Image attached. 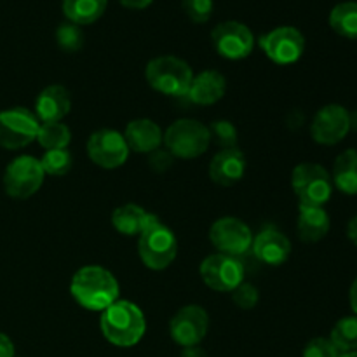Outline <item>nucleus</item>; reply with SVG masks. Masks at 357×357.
I'll list each match as a JSON object with an SVG mask.
<instances>
[{
	"label": "nucleus",
	"instance_id": "1",
	"mask_svg": "<svg viewBox=\"0 0 357 357\" xmlns=\"http://www.w3.org/2000/svg\"><path fill=\"white\" fill-rule=\"evenodd\" d=\"M70 293L82 309L103 312L119 300V282L107 268L100 265H86L73 274Z\"/></svg>",
	"mask_w": 357,
	"mask_h": 357
},
{
	"label": "nucleus",
	"instance_id": "2",
	"mask_svg": "<svg viewBox=\"0 0 357 357\" xmlns=\"http://www.w3.org/2000/svg\"><path fill=\"white\" fill-rule=\"evenodd\" d=\"M100 330L108 344L122 349L135 347L146 331L145 314L135 302L119 298L101 312Z\"/></svg>",
	"mask_w": 357,
	"mask_h": 357
},
{
	"label": "nucleus",
	"instance_id": "3",
	"mask_svg": "<svg viewBox=\"0 0 357 357\" xmlns=\"http://www.w3.org/2000/svg\"><path fill=\"white\" fill-rule=\"evenodd\" d=\"M138 255L143 265L150 271H164L176 258V236L157 215H152L146 229L138 236Z\"/></svg>",
	"mask_w": 357,
	"mask_h": 357
},
{
	"label": "nucleus",
	"instance_id": "4",
	"mask_svg": "<svg viewBox=\"0 0 357 357\" xmlns=\"http://www.w3.org/2000/svg\"><path fill=\"white\" fill-rule=\"evenodd\" d=\"M145 79L152 89L166 96H187L194 72L190 65L176 56H159L150 59L145 68Z\"/></svg>",
	"mask_w": 357,
	"mask_h": 357
},
{
	"label": "nucleus",
	"instance_id": "5",
	"mask_svg": "<svg viewBox=\"0 0 357 357\" xmlns=\"http://www.w3.org/2000/svg\"><path fill=\"white\" fill-rule=\"evenodd\" d=\"M162 143L173 157L197 159L208 150L211 143V132L209 128L195 119H180L166 129Z\"/></svg>",
	"mask_w": 357,
	"mask_h": 357
},
{
	"label": "nucleus",
	"instance_id": "6",
	"mask_svg": "<svg viewBox=\"0 0 357 357\" xmlns=\"http://www.w3.org/2000/svg\"><path fill=\"white\" fill-rule=\"evenodd\" d=\"M291 187L303 206H324L333 194L330 173L314 162H302L293 169Z\"/></svg>",
	"mask_w": 357,
	"mask_h": 357
},
{
	"label": "nucleus",
	"instance_id": "7",
	"mask_svg": "<svg viewBox=\"0 0 357 357\" xmlns=\"http://www.w3.org/2000/svg\"><path fill=\"white\" fill-rule=\"evenodd\" d=\"M44 178L45 173L40 160L31 155H20L6 167L3 188L9 197L23 201L40 190Z\"/></svg>",
	"mask_w": 357,
	"mask_h": 357
},
{
	"label": "nucleus",
	"instance_id": "8",
	"mask_svg": "<svg viewBox=\"0 0 357 357\" xmlns=\"http://www.w3.org/2000/svg\"><path fill=\"white\" fill-rule=\"evenodd\" d=\"M202 282L218 293H232L244 281V265L239 257L215 253L202 260L199 267Z\"/></svg>",
	"mask_w": 357,
	"mask_h": 357
},
{
	"label": "nucleus",
	"instance_id": "9",
	"mask_svg": "<svg viewBox=\"0 0 357 357\" xmlns=\"http://www.w3.org/2000/svg\"><path fill=\"white\" fill-rule=\"evenodd\" d=\"M38 119L26 108H9L0 112V146L20 150L37 139Z\"/></svg>",
	"mask_w": 357,
	"mask_h": 357
},
{
	"label": "nucleus",
	"instance_id": "10",
	"mask_svg": "<svg viewBox=\"0 0 357 357\" xmlns=\"http://www.w3.org/2000/svg\"><path fill=\"white\" fill-rule=\"evenodd\" d=\"M129 146L124 135L115 129L94 131L87 139V155L103 169H117L124 166L129 157Z\"/></svg>",
	"mask_w": 357,
	"mask_h": 357
},
{
	"label": "nucleus",
	"instance_id": "11",
	"mask_svg": "<svg viewBox=\"0 0 357 357\" xmlns=\"http://www.w3.org/2000/svg\"><path fill=\"white\" fill-rule=\"evenodd\" d=\"M209 330V314L201 305H185L171 317L169 335L180 347H195L206 338Z\"/></svg>",
	"mask_w": 357,
	"mask_h": 357
},
{
	"label": "nucleus",
	"instance_id": "12",
	"mask_svg": "<svg viewBox=\"0 0 357 357\" xmlns=\"http://www.w3.org/2000/svg\"><path fill=\"white\" fill-rule=\"evenodd\" d=\"M209 241L218 250V253L241 257L253 244V234L243 220L223 216L216 220L209 229Z\"/></svg>",
	"mask_w": 357,
	"mask_h": 357
},
{
	"label": "nucleus",
	"instance_id": "13",
	"mask_svg": "<svg viewBox=\"0 0 357 357\" xmlns=\"http://www.w3.org/2000/svg\"><path fill=\"white\" fill-rule=\"evenodd\" d=\"M260 47L278 65H291L302 58L305 38L302 31L293 26H279L260 37Z\"/></svg>",
	"mask_w": 357,
	"mask_h": 357
},
{
	"label": "nucleus",
	"instance_id": "14",
	"mask_svg": "<svg viewBox=\"0 0 357 357\" xmlns=\"http://www.w3.org/2000/svg\"><path fill=\"white\" fill-rule=\"evenodd\" d=\"M216 52L227 59H244L251 54L255 37L246 24L239 21H223L216 24L211 33Z\"/></svg>",
	"mask_w": 357,
	"mask_h": 357
},
{
	"label": "nucleus",
	"instance_id": "15",
	"mask_svg": "<svg viewBox=\"0 0 357 357\" xmlns=\"http://www.w3.org/2000/svg\"><path fill=\"white\" fill-rule=\"evenodd\" d=\"M351 131V114L342 105H326L310 124V135L319 145H337Z\"/></svg>",
	"mask_w": 357,
	"mask_h": 357
},
{
	"label": "nucleus",
	"instance_id": "16",
	"mask_svg": "<svg viewBox=\"0 0 357 357\" xmlns=\"http://www.w3.org/2000/svg\"><path fill=\"white\" fill-rule=\"evenodd\" d=\"M251 246H253L255 257L261 264L271 265V267H279V265L286 264L291 255V243L275 227H265L264 230H260Z\"/></svg>",
	"mask_w": 357,
	"mask_h": 357
},
{
	"label": "nucleus",
	"instance_id": "17",
	"mask_svg": "<svg viewBox=\"0 0 357 357\" xmlns=\"http://www.w3.org/2000/svg\"><path fill=\"white\" fill-rule=\"evenodd\" d=\"M246 157L237 146L222 149L209 162V178L220 187H232L246 174Z\"/></svg>",
	"mask_w": 357,
	"mask_h": 357
},
{
	"label": "nucleus",
	"instance_id": "18",
	"mask_svg": "<svg viewBox=\"0 0 357 357\" xmlns=\"http://www.w3.org/2000/svg\"><path fill=\"white\" fill-rule=\"evenodd\" d=\"M72 108V98L66 87L52 84L40 91L35 101V115L40 122H61Z\"/></svg>",
	"mask_w": 357,
	"mask_h": 357
},
{
	"label": "nucleus",
	"instance_id": "19",
	"mask_svg": "<svg viewBox=\"0 0 357 357\" xmlns=\"http://www.w3.org/2000/svg\"><path fill=\"white\" fill-rule=\"evenodd\" d=\"M124 138L129 150L138 153H152L153 150L160 149L164 142L162 129L150 119H136L129 122L126 126Z\"/></svg>",
	"mask_w": 357,
	"mask_h": 357
},
{
	"label": "nucleus",
	"instance_id": "20",
	"mask_svg": "<svg viewBox=\"0 0 357 357\" xmlns=\"http://www.w3.org/2000/svg\"><path fill=\"white\" fill-rule=\"evenodd\" d=\"M227 80L225 77L215 70H206L192 79L190 87L187 91V98L195 105L208 107L225 96Z\"/></svg>",
	"mask_w": 357,
	"mask_h": 357
},
{
	"label": "nucleus",
	"instance_id": "21",
	"mask_svg": "<svg viewBox=\"0 0 357 357\" xmlns=\"http://www.w3.org/2000/svg\"><path fill=\"white\" fill-rule=\"evenodd\" d=\"M296 230L303 243H319L330 232V215L323 206L300 204Z\"/></svg>",
	"mask_w": 357,
	"mask_h": 357
},
{
	"label": "nucleus",
	"instance_id": "22",
	"mask_svg": "<svg viewBox=\"0 0 357 357\" xmlns=\"http://www.w3.org/2000/svg\"><path fill=\"white\" fill-rule=\"evenodd\" d=\"M150 218H152V213L145 211L142 206L128 202L115 208V211L112 213V225L122 236L132 237L139 236L146 229Z\"/></svg>",
	"mask_w": 357,
	"mask_h": 357
},
{
	"label": "nucleus",
	"instance_id": "23",
	"mask_svg": "<svg viewBox=\"0 0 357 357\" xmlns=\"http://www.w3.org/2000/svg\"><path fill=\"white\" fill-rule=\"evenodd\" d=\"M331 181L345 195H357V150H345L335 159Z\"/></svg>",
	"mask_w": 357,
	"mask_h": 357
},
{
	"label": "nucleus",
	"instance_id": "24",
	"mask_svg": "<svg viewBox=\"0 0 357 357\" xmlns=\"http://www.w3.org/2000/svg\"><path fill=\"white\" fill-rule=\"evenodd\" d=\"M107 9V0H63V13L70 23L82 26L100 20Z\"/></svg>",
	"mask_w": 357,
	"mask_h": 357
},
{
	"label": "nucleus",
	"instance_id": "25",
	"mask_svg": "<svg viewBox=\"0 0 357 357\" xmlns=\"http://www.w3.org/2000/svg\"><path fill=\"white\" fill-rule=\"evenodd\" d=\"M330 26L340 37L357 40V2H342L330 13Z\"/></svg>",
	"mask_w": 357,
	"mask_h": 357
},
{
	"label": "nucleus",
	"instance_id": "26",
	"mask_svg": "<svg viewBox=\"0 0 357 357\" xmlns=\"http://www.w3.org/2000/svg\"><path fill=\"white\" fill-rule=\"evenodd\" d=\"M37 142L44 150L66 149L72 142V131L63 122H42L38 128Z\"/></svg>",
	"mask_w": 357,
	"mask_h": 357
},
{
	"label": "nucleus",
	"instance_id": "27",
	"mask_svg": "<svg viewBox=\"0 0 357 357\" xmlns=\"http://www.w3.org/2000/svg\"><path fill=\"white\" fill-rule=\"evenodd\" d=\"M331 344L338 352H352L357 349V316L342 317L331 330Z\"/></svg>",
	"mask_w": 357,
	"mask_h": 357
},
{
	"label": "nucleus",
	"instance_id": "28",
	"mask_svg": "<svg viewBox=\"0 0 357 357\" xmlns=\"http://www.w3.org/2000/svg\"><path fill=\"white\" fill-rule=\"evenodd\" d=\"M42 169L45 174L51 176H63L68 173L73 166V157L68 152V149L59 150H45V153L40 159Z\"/></svg>",
	"mask_w": 357,
	"mask_h": 357
},
{
	"label": "nucleus",
	"instance_id": "29",
	"mask_svg": "<svg viewBox=\"0 0 357 357\" xmlns=\"http://www.w3.org/2000/svg\"><path fill=\"white\" fill-rule=\"evenodd\" d=\"M56 40H58L59 47L66 52H75L82 47L84 44V33L80 26L73 23H63L56 31Z\"/></svg>",
	"mask_w": 357,
	"mask_h": 357
},
{
	"label": "nucleus",
	"instance_id": "30",
	"mask_svg": "<svg viewBox=\"0 0 357 357\" xmlns=\"http://www.w3.org/2000/svg\"><path fill=\"white\" fill-rule=\"evenodd\" d=\"M209 132H211V139H215V142L218 143V145H222L223 149H234V146H237V131L236 128H234L232 122H213L211 128H209Z\"/></svg>",
	"mask_w": 357,
	"mask_h": 357
},
{
	"label": "nucleus",
	"instance_id": "31",
	"mask_svg": "<svg viewBox=\"0 0 357 357\" xmlns=\"http://www.w3.org/2000/svg\"><path fill=\"white\" fill-rule=\"evenodd\" d=\"M232 300L239 309L243 310H251L257 307L260 295H258L257 286H253L251 282H241L236 289L232 291Z\"/></svg>",
	"mask_w": 357,
	"mask_h": 357
},
{
	"label": "nucleus",
	"instance_id": "32",
	"mask_svg": "<svg viewBox=\"0 0 357 357\" xmlns=\"http://www.w3.org/2000/svg\"><path fill=\"white\" fill-rule=\"evenodd\" d=\"M181 3L194 23H206L213 14V0H183Z\"/></svg>",
	"mask_w": 357,
	"mask_h": 357
},
{
	"label": "nucleus",
	"instance_id": "33",
	"mask_svg": "<svg viewBox=\"0 0 357 357\" xmlns=\"http://www.w3.org/2000/svg\"><path fill=\"white\" fill-rule=\"evenodd\" d=\"M303 357H340V352L328 338H314L303 349Z\"/></svg>",
	"mask_w": 357,
	"mask_h": 357
},
{
	"label": "nucleus",
	"instance_id": "34",
	"mask_svg": "<svg viewBox=\"0 0 357 357\" xmlns=\"http://www.w3.org/2000/svg\"><path fill=\"white\" fill-rule=\"evenodd\" d=\"M173 159L174 157L166 149H157L152 153H149V166L155 173H164L173 166Z\"/></svg>",
	"mask_w": 357,
	"mask_h": 357
},
{
	"label": "nucleus",
	"instance_id": "35",
	"mask_svg": "<svg viewBox=\"0 0 357 357\" xmlns=\"http://www.w3.org/2000/svg\"><path fill=\"white\" fill-rule=\"evenodd\" d=\"M0 357H14L13 340L3 333H0Z\"/></svg>",
	"mask_w": 357,
	"mask_h": 357
},
{
	"label": "nucleus",
	"instance_id": "36",
	"mask_svg": "<svg viewBox=\"0 0 357 357\" xmlns=\"http://www.w3.org/2000/svg\"><path fill=\"white\" fill-rule=\"evenodd\" d=\"M128 9H145L152 3V0H119Z\"/></svg>",
	"mask_w": 357,
	"mask_h": 357
},
{
	"label": "nucleus",
	"instance_id": "37",
	"mask_svg": "<svg viewBox=\"0 0 357 357\" xmlns=\"http://www.w3.org/2000/svg\"><path fill=\"white\" fill-rule=\"evenodd\" d=\"M180 357H208V354H206L204 349L195 345V347H185Z\"/></svg>",
	"mask_w": 357,
	"mask_h": 357
},
{
	"label": "nucleus",
	"instance_id": "38",
	"mask_svg": "<svg viewBox=\"0 0 357 357\" xmlns=\"http://www.w3.org/2000/svg\"><path fill=\"white\" fill-rule=\"evenodd\" d=\"M347 237L357 246V216H354V218H352L351 222H349V225H347Z\"/></svg>",
	"mask_w": 357,
	"mask_h": 357
},
{
	"label": "nucleus",
	"instance_id": "39",
	"mask_svg": "<svg viewBox=\"0 0 357 357\" xmlns=\"http://www.w3.org/2000/svg\"><path fill=\"white\" fill-rule=\"evenodd\" d=\"M349 300H351V307H352V310H354V314L357 316V278H356V281L352 282V286H351Z\"/></svg>",
	"mask_w": 357,
	"mask_h": 357
},
{
	"label": "nucleus",
	"instance_id": "40",
	"mask_svg": "<svg viewBox=\"0 0 357 357\" xmlns=\"http://www.w3.org/2000/svg\"><path fill=\"white\" fill-rule=\"evenodd\" d=\"M351 129H356L357 131V110L351 115Z\"/></svg>",
	"mask_w": 357,
	"mask_h": 357
},
{
	"label": "nucleus",
	"instance_id": "41",
	"mask_svg": "<svg viewBox=\"0 0 357 357\" xmlns=\"http://www.w3.org/2000/svg\"><path fill=\"white\" fill-rule=\"evenodd\" d=\"M340 357H357V351H352V352H344V354H340Z\"/></svg>",
	"mask_w": 357,
	"mask_h": 357
},
{
	"label": "nucleus",
	"instance_id": "42",
	"mask_svg": "<svg viewBox=\"0 0 357 357\" xmlns=\"http://www.w3.org/2000/svg\"><path fill=\"white\" fill-rule=\"evenodd\" d=\"M14 357H16V356H14Z\"/></svg>",
	"mask_w": 357,
	"mask_h": 357
}]
</instances>
